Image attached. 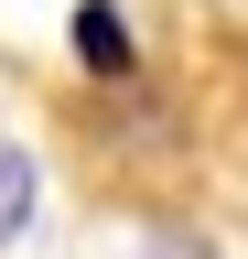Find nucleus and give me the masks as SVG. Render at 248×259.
<instances>
[{"label":"nucleus","mask_w":248,"mask_h":259,"mask_svg":"<svg viewBox=\"0 0 248 259\" xmlns=\"http://www.w3.org/2000/svg\"><path fill=\"white\" fill-rule=\"evenodd\" d=\"M22 227H33V151L0 141V238H22Z\"/></svg>","instance_id":"obj_1"},{"label":"nucleus","mask_w":248,"mask_h":259,"mask_svg":"<svg viewBox=\"0 0 248 259\" xmlns=\"http://www.w3.org/2000/svg\"><path fill=\"white\" fill-rule=\"evenodd\" d=\"M76 54H86V65H130V32H119L108 0H86V11H76Z\"/></svg>","instance_id":"obj_2"},{"label":"nucleus","mask_w":248,"mask_h":259,"mask_svg":"<svg viewBox=\"0 0 248 259\" xmlns=\"http://www.w3.org/2000/svg\"><path fill=\"white\" fill-rule=\"evenodd\" d=\"M162 259H183V248H162ZM194 259H205V248H194Z\"/></svg>","instance_id":"obj_3"}]
</instances>
